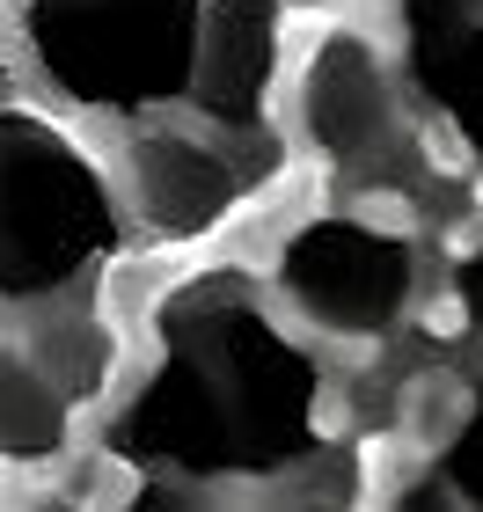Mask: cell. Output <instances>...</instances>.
<instances>
[{"label":"cell","instance_id":"cell-1","mask_svg":"<svg viewBox=\"0 0 483 512\" xmlns=\"http://www.w3.org/2000/svg\"><path fill=\"white\" fill-rule=\"evenodd\" d=\"M154 337V374L110 425V447L132 469L183 483H264L322 454L330 381L308 359V344H293L264 315L249 278H191L154 315Z\"/></svg>","mask_w":483,"mask_h":512},{"label":"cell","instance_id":"cell-2","mask_svg":"<svg viewBox=\"0 0 483 512\" xmlns=\"http://www.w3.org/2000/svg\"><path fill=\"white\" fill-rule=\"evenodd\" d=\"M118 249L103 169L37 110H0V300H52Z\"/></svg>","mask_w":483,"mask_h":512},{"label":"cell","instance_id":"cell-3","mask_svg":"<svg viewBox=\"0 0 483 512\" xmlns=\"http://www.w3.org/2000/svg\"><path fill=\"white\" fill-rule=\"evenodd\" d=\"M22 37L66 103L140 118L191 81L198 0H22Z\"/></svg>","mask_w":483,"mask_h":512},{"label":"cell","instance_id":"cell-4","mask_svg":"<svg viewBox=\"0 0 483 512\" xmlns=\"http://www.w3.org/2000/svg\"><path fill=\"white\" fill-rule=\"evenodd\" d=\"M279 293L322 337H388L418 293V242L359 213L301 220L279 249Z\"/></svg>","mask_w":483,"mask_h":512},{"label":"cell","instance_id":"cell-5","mask_svg":"<svg viewBox=\"0 0 483 512\" xmlns=\"http://www.w3.org/2000/svg\"><path fill=\"white\" fill-rule=\"evenodd\" d=\"M301 132L337 169H388L403 147L388 59L359 30H330L301 66Z\"/></svg>","mask_w":483,"mask_h":512},{"label":"cell","instance_id":"cell-6","mask_svg":"<svg viewBox=\"0 0 483 512\" xmlns=\"http://www.w3.org/2000/svg\"><path fill=\"white\" fill-rule=\"evenodd\" d=\"M271 88H279V0H198L183 96L227 132H257Z\"/></svg>","mask_w":483,"mask_h":512},{"label":"cell","instance_id":"cell-7","mask_svg":"<svg viewBox=\"0 0 483 512\" xmlns=\"http://www.w3.org/2000/svg\"><path fill=\"white\" fill-rule=\"evenodd\" d=\"M403 81L483 169V0H396Z\"/></svg>","mask_w":483,"mask_h":512},{"label":"cell","instance_id":"cell-8","mask_svg":"<svg viewBox=\"0 0 483 512\" xmlns=\"http://www.w3.org/2000/svg\"><path fill=\"white\" fill-rule=\"evenodd\" d=\"M125 183H132V205L154 235L169 242H198L235 213L242 198V176L220 147H205L191 132H140L125 147Z\"/></svg>","mask_w":483,"mask_h":512},{"label":"cell","instance_id":"cell-9","mask_svg":"<svg viewBox=\"0 0 483 512\" xmlns=\"http://www.w3.org/2000/svg\"><path fill=\"white\" fill-rule=\"evenodd\" d=\"M66 439H74V403L22 344H0V461H59Z\"/></svg>","mask_w":483,"mask_h":512},{"label":"cell","instance_id":"cell-10","mask_svg":"<svg viewBox=\"0 0 483 512\" xmlns=\"http://www.w3.org/2000/svg\"><path fill=\"white\" fill-rule=\"evenodd\" d=\"M30 359L52 374V388L66 395V403H88V395L110 381V330L96 315H52L37 330V352Z\"/></svg>","mask_w":483,"mask_h":512},{"label":"cell","instance_id":"cell-11","mask_svg":"<svg viewBox=\"0 0 483 512\" xmlns=\"http://www.w3.org/2000/svg\"><path fill=\"white\" fill-rule=\"evenodd\" d=\"M440 491L418 498V505H476L483 512V395L469 403V417L447 432V447H440Z\"/></svg>","mask_w":483,"mask_h":512},{"label":"cell","instance_id":"cell-12","mask_svg":"<svg viewBox=\"0 0 483 512\" xmlns=\"http://www.w3.org/2000/svg\"><path fill=\"white\" fill-rule=\"evenodd\" d=\"M447 300H454V315H462V330H476V337H483V242L462 256V264H454Z\"/></svg>","mask_w":483,"mask_h":512},{"label":"cell","instance_id":"cell-13","mask_svg":"<svg viewBox=\"0 0 483 512\" xmlns=\"http://www.w3.org/2000/svg\"><path fill=\"white\" fill-rule=\"evenodd\" d=\"M301 8H322V0H301Z\"/></svg>","mask_w":483,"mask_h":512}]
</instances>
